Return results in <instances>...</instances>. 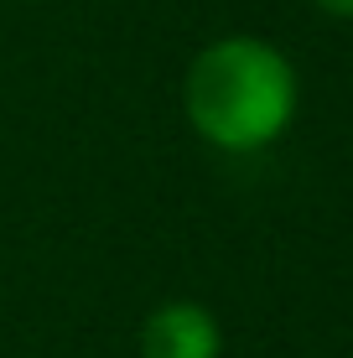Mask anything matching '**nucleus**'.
<instances>
[{"label": "nucleus", "mask_w": 353, "mask_h": 358, "mask_svg": "<svg viewBox=\"0 0 353 358\" xmlns=\"http://www.w3.org/2000/svg\"><path fill=\"white\" fill-rule=\"evenodd\" d=\"M224 327L203 301H166L141 322V358H218Z\"/></svg>", "instance_id": "obj_2"}, {"label": "nucleus", "mask_w": 353, "mask_h": 358, "mask_svg": "<svg viewBox=\"0 0 353 358\" xmlns=\"http://www.w3.org/2000/svg\"><path fill=\"white\" fill-rule=\"evenodd\" d=\"M27 6H36V0H27Z\"/></svg>", "instance_id": "obj_4"}, {"label": "nucleus", "mask_w": 353, "mask_h": 358, "mask_svg": "<svg viewBox=\"0 0 353 358\" xmlns=\"http://www.w3.org/2000/svg\"><path fill=\"white\" fill-rule=\"evenodd\" d=\"M296 68L265 36H218L187 63L182 115L213 151L254 156L275 145L296 120Z\"/></svg>", "instance_id": "obj_1"}, {"label": "nucleus", "mask_w": 353, "mask_h": 358, "mask_svg": "<svg viewBox=\"0 0 353 358\" xmlns=\"http://www.w3.org/2000/svg\"><path fill=\"white\" fill-rule=\"evenodd\" d=\"M317 10H327V16H338V21H353V0H312Z\"/></svg>", "instance_id": "obj_3"}]
</instances>
